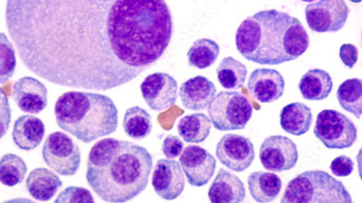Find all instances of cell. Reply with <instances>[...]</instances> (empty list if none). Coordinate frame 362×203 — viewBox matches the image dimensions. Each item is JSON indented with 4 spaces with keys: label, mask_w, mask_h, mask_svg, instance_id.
<instances>
[{
    "label": "cell",
    "mask_w": 362,
    "mask_h": 203,
    "mask_svg": "<svg viewBox=\"0 0 362 203\" xmlns=\"http://www.w3.org/2000/svg\"><path fill=\"white\" fill-rule=\"evenodd\" d=\"M24 66L56 85L107 91L156 63L173 32L165 0H8Z\"/></svg>",
    "instance_id": "6da1fadb"
},
{
    "label": "cell",
    "mask_w": 362,
    "mask_h": 203,
    "mask_svg": "<svg viewBox=\"0 0 362 203\" xmlns=\"http://www.w3.org/2000/svg\"><path fill=\"white\" fill-rule=\"evenodd\" d=\"M153 165V156L139 144L108 137L90 149L86 178L103 200L125 202L146 188Z\"/></svg>",
    "instance_id": "7a4b0ae2"
},
{
    "label": "cell",
    "mask_w": 362,
    "mask_h": 203,
    "mask_svg": "<svg viewBox=\"0 0 362 203\" xmlns=\"http://www.w3.org/2000/svg\"><path fill=\"white\" fill-rule=\"evenodd\" d=\"M235 45L247 61L277 66L295 61L306 52L310 37L298 18L273 9L259 11L241 23Z\"/></svg>",
    "instance_id": "3957f363"
},
{
    "label": "cell",
    "mask_w": 362,
    "mask_h": 203,
    "mask_svg": "<svg viewBox=\"0 0 362 203\" xmlns=\"http://www.w3.org/2000/svg\"><path fill=\"white\" fill-rule=\"evenodd\" d=\"M54 115L59 128L85 143L113 133L118 125L112 100L94 93H64L55 103Z\"/></svg>",
    "instance_id": "277c9868"
},
{
    "label": "cell",
    "mask_w": 362,
    "mask_h": 203,
    "mask_svg": "<svg viewBox=\"0 0 362 203\" xmlns=\"http://www.w3.org/2000/svg\"><path fill=\"white\" fill-rule=\"evenodd\" d=\"M281 202H352L344 184L321 170L300 173L288 183Z\"/></svg>",
    "instance_id": "5b68a950"
},
{
    "label": "cell",
    "mask_w": 362,
    "mask_h": 203,
    "mask_svg": "<svg viewBox=\"0 0 362 203\" xmlns=\"http://www.w3.org/2000/svg\"><path fill=\"white\" fill-rule=\"evenodd\" d=\"M208 113L221 131L244 130L252 118L253 107L249 99L236 92H221L209 104Z\"/></svg>",
    "instance_id": "8992f818"
},
{
    "label": "cell",
    "mask_w": 362,
    "mask_h": 203,
    "mask_svg": "<svg viewBox=\"0 0 362 203\" xmlns=\"http://www.w3.org/2000/svg\"><path fill=\"white\" fill-rule=\"evenodd\" d=\"M314 134L329 149H344L353 146L357 129L346 115L334 110L325 109L317 114Z\"/></svg>",
    "instance_id": "52a82bcc"
},
{
    "label": "cell",
    "mask_w": 362,
    "mask_h": 203,
    "mask_svg": "<svg viewBox=\"0 0 362 203\" xmlns=\"http://www.w3.org/2000/svg\"><path fill=\"white\" fill-rule=\"evenodd\" d=\"M42 156L45 163L62 176H74L81 164V152L77 143L67 134L54 132L45 142Z\"/></svg>",
    "instance_id": "ba28073f"
},
{
    "label": "cell",
    "mask_w": 362,
    "mask_h": 203,
    "mask_svg": "<svg viewBox=\"0 0 362 203\" xmlns=\"http://www.w3.org/2000/svg\"><path fill=\"white\" fill-rule=\"evenodd\" d=\"M349 12L345 0H320L305 9L310 27L318 33L340 31L346 23Z\"/></svg>",
    "instance_id": "9c48e42d"
},
{
    "label": "cell",
    "mask_w": 362,
    "mask_h": 203,
    "mask_svg": "<svg viewBox=\"0 0 362 203\" xmlns=\"http://www.w3.org/2000/svg\"><path fill=\"white\" fill-rule=\"evenodd\" d=\"M259 159L263 167L271 171L290 170L296 165L298 152L296 143L284 135H272L261 144Z\"/></svg>",
    "instance_id": "30bf717a"
},
{
    "label": "cell",
    "mask_w": 362,
    "mask_h": 203,
    "mask_svg": "<svg viewBox=\"0 0 362 203\" xmlns=\"http://www.w3.org/2000/svg\"><path fill=\"white\" fill-rule=\"evenodd\" d=\"M216 156L221 164L229 169L237 172L244 171L255 160L254 144L248 137L227 134L217 144Z\"/></svg>",
    "instance_id": "8fae6325"
},
{
    "label": "cell",
    "mask_w": 362,
    "mask_h": 203,
    "mask_svg": "<svg viewBox=\"0 0 362 203\" xmlns=\"http://www.w3.org/2000/svg\"><path fill=\"white\" fill-rule=\"evenodd\" d=\"M140 90L144 101L154 111L168 109L177 100V81L167 73L148 75L141 84Z\"/></svg>",
    "instance_id": "7c38bea8"
},
{
    "label": "cell",
    "mask_w": 362,
    "mask_h": 203,
    "mask_svg": "<svg viewBox=\"0 0 362 203\" xmlns=\"http://www.w3.org/2000/svg\"><path fill=\"white\" fill-rule=\"evenodd\" d=\"M179 161L189 183L194 187L206 185L214 176L216 159L202 147H187Z\"/></svg>",
    "instance_id": "4fadbf2b"
},
{
    "label": "cell",
    "mask_w": 362,
    "mask_h": 203,
    "mask_svg": "<svg viewBox=\"0 0 362 203\" xmlns=\"http://www.w3.org/2000/svg\"><path fill=\"white\" fill-rule=\"evenodd\" d=\"M156 192L163 199L173 200L183 192L185 179L176 161L160 159L155 167L152 180Z\"/></svg>",
    "instance_id": "5bb4252c"
},
{
    "label": "cell",
    "mask_w": 362,
    "mask_h": 203,
    "mask_svg": "<svg viewBox=\"0 0 362 203\" xmlns=\"http://www.w3.org/2000/svg\"><path fill=\"white\" fill-rule=\"evenodd\" d=\"M13 99L23 112L37 114L47 106V89L39 80L23 77L13 86Z\"/></svg>",
    "instance_id": "9a60e30c"
},
{
    "label": "cell",
    "mask_w": 362,
    "mask_h": 203,
    "mask_svg": "<svg viewBox=\"0 0 362 203\" xmlns=\"http://www.w3.org/2000/svg\"><path fill=\"white\" fill-rule=\"evenodd\" d=\"M248 89L254 99L258 102L272 103L283 96L285 80L276 70L258 68L250 77Z\"/></svg>",
    "instance_id": "2e32d148"
},
{
    "label": "cell",
    "mask_w": 362,
    "mask_h": 203,
    "mask_svg": "<svg viewBox=\"0 0 362 203\" xmlns=\"http://www.w3.org/2000/svg\"><path fill=\"white\" fill-rule=\"evenodd\" d=\"M217 90L206 77L198 75L181 85L180 97L183 105L191 110H203L214 99Z\"/></svg>",
    "instance_id": "e0dca14e"
},
{
    "label": "cell",
    "mask_w": 362,
    "mask_h": 203,
    "mask_svg": "<svg viewBox=\"0 0 362 203\" xmlns=\"http://www.w3.org/2000/svg\"><path fill=\"white\" fill-rule=\"evenodd\" d=\"M208 197L215 203L241 202L245 199L246 188L237 176L221 168L209 189Z\"/></svg>",
    "instance_id": "ac0fdd59"
},
{
    "label": "cell",
    "mask_w": 362,
    "mask_h": 203,
    "mask_svg": "<svg viewBox=\"0 0 362 203\" xmlns=\"http://www.w3.org/2000/svg\"><path fill=\"white\" fill-rule=\"evenodd\" d=\"M45 134L44 123L35 116H21L14 123L13 139L21 150L28 152L37 148Z\"/></svg>",
    "instance_id": "d6986e66"
},
{
    "label": "cell",
    "mask_w": 362,
    "mask_h": 203,
    "mask_svg": "<svg viewBox=\"0 0 362 203\" xmlns=\"http://www.w3.org/2000/svg\"><path fill=\"white\" fill-rule=\"evenodd\" d=\"M63 186V182L52 171L37 168L29 173L26 187L30 195L39 201H49Z\"/></svg>",
    "instance_id": "ffe728a7"
},
{
    "label": "cell",
    "mask_w": 362,
    "mask_h": 203,
    "mask_svg": "<svg viewBox=\"0 0 362 203\" xmlns=\"http://www.w3.org/2000/svg\"><path fill=\"white\" fill-rule=\"evenodd\" d=\"M312 123V110L305 104L291 103L284 106L281 111V126L291 135L300 136L307 133Z\"/></svg>",
    "instance_id": "44dd1931"
},
{
    "label": "cell",
    "mask_w": 362,
    "mask_h": 203,
    "mask_svg": "<svg viewBox=\"0 0 362 203\" xmlns=\"http://www.w3.org/2000/svg\"><path fill=\"white\" fill-rule=\"evenodd\" d=\"M298 87L305 99L322 101L327 99L333 90L334 82L326 71L313 69L301 78Z\"/></svg>",
    "instance_id": "7402d4cb"
},
{
    "label": "cell",
    "mask_w": 362,
    "mask_h": 203,
    "mask_svg": "<svg viewBox=\"0 0 362 203\" xmlns=\"http://www.w3.org/2000/svg\"><path fill=\"white\" fill-rule=\"evenodd\" d=\"M248 185L252 198L258 202L275 200L282 190L281 178L270 172H252L248 178Z\"/></svg>",
    "instance_id": "603a6c76"
},
{
    "label": "cell",
    "mask_w": 362,
    "mask_h": 203,
    "mask_svg": "<svg viewBox=\"0 0 362 203\" xmlns=\"http://www.w3.org/2000/svg\"><path fill=\"white\" fill-rule=\"evenodd\" d=\"M212 122L204 113H196L185 116L177 125L178 134L185 141L199 143L209 135Z\"/></svg>",
    "instance_id": "cb8c5ba5"
},
{
    "label": "cell",
    "mask_w": 362,
    "mask_h": 203,
    "mask_svg": "<svg viewBox=\"0 0 362 203\" xmlns=\"http://www.w3.org/2000/svg\"><path fill=\"white\" fill-rule=\"evenodd\" d=\"M247 67L232 56L225 57L217 68L218 78L226 90H239L247 76Z\"/></svg>",
    "instance_id": "d4e9b609"
},
{
    "label": "cell",
    "mask_w": 362,
    "mask_h": 203,
    "mask_svg": "<svg viewBox=\"0 0 362 203\" xmlns=\"http://www.w3.org/2000/svg\"><path fill=\"white\" fill-rule=\"evenodd\" d=\"M341 106L353 113L357 119L362 113V82L361 79L351 78L342 82L337 92Z\"/></svg>",
    "instance_id": "484cf974"
},
{
    "label": "cell",
    "mask_w": 362,
    "mask_h": 203,
    "mask_svg": "<svg viewBox=\"0 0 362 203\" xmlns=\"http://www.w3.org/2000/svg\"><path fill=\"white\" fill-rule=\"evenodd\" d=\"M124 128L130 137L141 140L152 132V118L145 109L139 106H134L129 108L125 113Z\"/></svg>",
    "instance_id": "4316f807"
},
{
    "label": "cell",
    "mask_w": 362,
    "mask_h": 203,
    "mask_svg": "<svg viewBox=\"0 0 362 203\" xmlns=\"http://www.w3.org/2000/svg\"><path fill=\"white\" fill-rule=\"evenodd\" d=\"M220 54L219 45L213 40L201 39L190 48L187 56L191 66L203 70L212 66Z\"/></svg>",
    "instance_id": "83f0119b"
},
{
    "label": "cell",
    "mask_w": 362,
    "mask_h": 203,
    "mask_svg": "<svg viewBox=\"0 0 362 203\" xmlns=\"http://www.w3.org/2000/svg\"><path fill=\"white\" fill-rule=\"evenodd\" d=\"M27 169V165L22 158L7 154L0 159V183L10 187L21 184Z\"/></svg>",
    "instance_id": "f1b7e54d"
},
{
    "label": "cell",
    "mask_w": 362,
    "mask_h": 203,
    "mask_svg": "<svg viewBox=\"0 0 362 203\" xmlns=\"http://www.w3.org/2000/svg\"><path fill=\"white\" fill-rule=\"evenodd\" d=\"M16 50L8 37L0 33V83H5L11 78L16 71Z\"/></svg>",
    "instance_id": "f546056e"
},
{
    "label": "cell",
    "mask_w": 362,
    "mask_h": 203,
    "mask_svg": "<svg viewBox=\"0 0 362 203\" xmlns=\"http://www.w3.org/2000/svg\"><path fill=\"white\" fill-rule=\"evenodd\" d=\"M54 202H95V199L86 188L69 187L58 195Z\"/></svg>",
    "instance_id": "4dcf8cb0"
},
{
    "label": "cell",
    "mask_w": 362,
    "mask_h": 203,
    "mask_svg": "<svg viewBox=\"0 0 362 203\" xmlns=\"http://www.w3.org/2000/svg\"><path fill=\"white\" fill-rule=\"evenodd\" d=\"M11 122V109L8 98L2 88H0V139L9 130Z\"/></svg>",
    "instance_id": "1f68e13d"
},
{
    "label": "cell",
    "mask_w": 362,
    "mask_h": 203,
    "mask_svg": "<svg viewBox=\"0 0 362 203\" xmlns=\"http://www.w3.org/2000/svg\"><path fill=\"white\" fill-rule=\"evenodd\" d=\"M185 144L175 135H168L163 141L162 151L168 159L178 157L184 151Z\"/></svg>",
    "instance_id": "d6a6232c"
},
{
    "label": "cell",
    "mask_w": 362,
    "mask_h": 203,
    "mask_svg": "<svg viewBox=\"0 0 362 203\" xmlns=\"http://www.w3.org/2000/svg\"><path fill=\"white\" fill-rule=\"evenodd\" d=\"M354 168V164L351 159L344 155L337 157L330 164L332 172L339 178L349 176Z\"/></svg>",
    "instance_id": "836d02e7"
},
{
    "label": "cell",
    "mask_w": 362,
    "mask_h": 203,
    "mask_svg": "<svg viewBox=\"0 0 362 203\" xmlns=\"http://www.w3.org/2000/svg\"><path fill=\"white\" fill-rule=\"evenodd\" d=\"M339 55L344 64L351 69L358 61V51L355 45L344 44L340 48Z\"/></svg>",
    "instance_id": "e575fe53"
},
{
    "label": "cell",
    "mask_w": 362,
    "mask_h": 203,
    "mask_svg": "<svg viewBox=\"0 0 362 203\" xmlns=\"http://www.w3.org/2000/svg\"><path fill=\"white\" fill-rule=\"evenodd\" d=\"M351 2L354 4H359L361 3V0H350Z\"/></svg>",
    "instance_id": "d590c367"
},
{
    "label": "cell",
    "mask_w": 362,
    "mask_h": 203,
    "mask_svg": "<svg viewBox=\"0 0 362 203\" xmlns=\"http://www.w3.org/2000/svg\"><path fill=\"white\" fill-rule=\"evenodd\" d=\"M301 1L306 2V3H312L315 1V0H301Z\"/></svg>",
    "instance_id": "8d00e7d4"
}]
</instances>
